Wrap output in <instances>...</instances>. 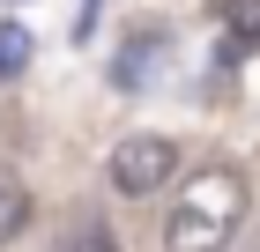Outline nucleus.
I'll use <instances>...</instances> for the list:
<instances>
[{"label": "nucleus", "instance_id": "1", "mask_svg": "<svg viewBox=\"0 0 260 252\" xmlns=\"http://www.w3.org/2000/svg\"><path fill=\"white\" fill-rule=\"evenodd\" d=\"M245 223H253V178L238 163H201L164 208V252H231Z\"/></svg>", "mask_w": 260, "mask_h": 252}, {"label": "nucleus", "instance_id": "2", "mask_svg": "<svg viewBox=\"0 0 260 252\" xmlns=\"http://www.w3.org/2000/svg\"><path fill=\"white\" fill-rule=\"evenodd\" d=\"M104 178H112L119 200H156L164 186L179 178V141L171 134H126L119 149H112V163H104Z\"/></svg>", "mask_w": 260, "mask_h": 252}, {"label": "nucleus", "instance_id": "3", "mask_svg": "<svg viewBox=\"0 0 260 252\" xmlns=\"http://www.w3.org/2000/svg\"><path fill=\"white\" fill-rule=\"evenodd\" d=\"M52 252H119V230L97 223V215H82V223H67V230L52 237Z\"/></svg>", "mask_w": 260, "mask_h": 252}, {"label": "nucleus", "instance_id": "4", "mask_svg": "<svg viewBox=\"0 0 260 252\" xmlns=\"http://www.w3.org/2000/svg\"><path fill=\"white\" fill-rule=\"evenodd\" d=\"M223 38H231V52L260 45V0H223Z\"/></svg>", "mask_w": 260, "mask_h": 252}, {"label": "nucleus", "instance_id": "5", "mask_svg": "<svg viewBox=\"0 0 260 252\" xmlns=\"http://www.w3.org/2000/svg\"><path fill=\"white\" fill-rule=\"evenodd\" d=\"M30 52H38L30 30H22V22H0V82H15L22 67H30Z\"/></svg>", "mask_w": 260, "mask_h": 252}, {"label": "nucleus", "instance_id": "6", "mask_svg": "<svg viewBox=\"0 0 260 252\" xmlns=\"http://www.w3.org/2000/svg\"><path fill=\"white\" fill-rule=\"evenodd\" d=\"M15 223H22V193H15V178L0 171V245L15 237Z\"/></svg>", "mask_w": 260, "mask_h": 252}, {"label": "nucleus", "instance_id": "7", "mask_svg": "<svg viewBox=\"0 0 260 252\" xmlns=\"http://www.w3.org/2000/svg\"><path fill=\"white\" fill-rule=\"evenodd\" d=\"M231 252H260V230H253V223L238 230V245H231Z\"/></svg>", "mask_w": 260, "mask_h": 252}]
</instances>
